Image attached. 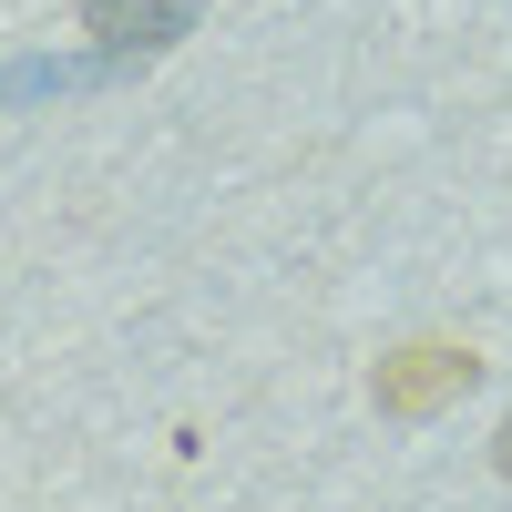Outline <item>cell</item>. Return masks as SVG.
I'll return each instance as SVG.
<instances>
[{
  "instance_id": "6da1fadb",
  "label": "cell",
  "mask_w": 512,
  "mask_h": 512,
  "mask_svg": "<svg viewBox=\"0 0 512 512\" xmlns=\"http://www.w3.org/2000/svg\"><path fill=\"white\" fill-rule=\"evenodd\" d=\"M195 11L205 0H82V31H93V52L113 72H134L154 52H175V41L195 31Z\"/></svg>"
},
{
  "instance_id": "7a4b0ae2",
  "label": "cell",
  "mask_w": 512,
  "mask_h": 512,
  "mask_svg": "<svg viewBox=\"0 0 512 512\" xmlns=\"http://www.w3.org/2000/svg\"><path fill=\"white\" fill-rule=\"evenodd\" d=\"M482 379V359L472 349H451V338H410L400 359H379V410L390 420H431L441 400H461Z\"/></svg>"
},
{
  "instance_id": "3957f363",
  "label": "cell",
  "mask_w": 512,
  "mask_h": 512,
  "mask_svg": "<svg viewBox=\"0 0 512 512\" xmlns=\"http://www.w3.org/2000/svg\"><path fill=\"white\" fill-rule=\"evenodd\" d=\"M492 472H512V420H502V431H492Z\"/></svg>"
}]
</instances>
